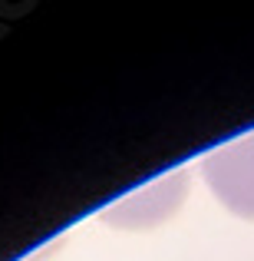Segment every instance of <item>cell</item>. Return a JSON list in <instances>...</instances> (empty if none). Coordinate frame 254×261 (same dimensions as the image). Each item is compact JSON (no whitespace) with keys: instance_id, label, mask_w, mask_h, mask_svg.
<instances>
[{"instance_id":"obj_1","label":"cell","mask_w":254,"mask_h":261,"mask_svg":"<svg viewBox=\"0 0 254 261\" xmlns=\"http://www.w3.org/2000/svg\"><path fill=\"white\" fill-rule=\"evenodd\" d=\"M202 172L218 202L241 218H254V133L211 149L202 159Z\"/></svg>"},{"instance_id":"obj_2","label":"cell","mask_w":254,"mask_h":261,"mask_svg":"<svg viewBox=\"0 0 254 261\" xmlns=\"http://www.w3.org/2000/svg\"><path fill=\"white\" fill-rule=\"evenodd\" d=\"M182 192H185V172L165 175V178H159L152 189H142V192H135L129 202H119L116 208H109L106 218L116 222V215H122L119 222H126V225L159 222V218H165V212L172 205L182 202Z\"/></svg>"}]
</instances>
